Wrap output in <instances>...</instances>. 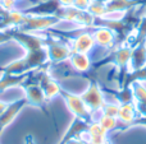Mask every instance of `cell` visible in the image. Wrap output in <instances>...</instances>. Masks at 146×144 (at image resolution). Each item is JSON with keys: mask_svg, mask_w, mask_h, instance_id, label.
<instances>
[{"mask_svg": "<svg viewBox=\"0 0 146 144\" xmlns=\"http://www.w3.org/2000/svg\"><path fill=\"white\" fill-rule=\"evenodd\" d=\"M62 20L56 15H27L26 14L25 20L19 26L23 32H37V31L48 29L54 27L55 24L60 23Z\"/></svg>", "mask_w": 146, "mask_h": 144, "instance_id": "obj_1", "label": "cell"}, {"mask_svg": "<svg viewBox=\"0 0 146 144\" xmlns=\"http://www.w3.org/2000/svg\"><path fill=\"white\" fill-rule=\"evenodd\" d=\"M62 8L58 0H44L33 7L28 8L25 12L27 15H55L56 12Z\"/></svg>", "mask_w": 146, "mask_h": 144, "instance_id": "obj_2", "label": "cell"}, {"mask_svg": "<svg viewBox=\"0 0 146 144\" xmlns=\"http://www.w3.org/2000/svg\"><path fill=\"white\" fill-rule=\"evenodd\" d=\"M46 51H48V56L51 61H55V63H59L62 60H66L69 56L72 55V48L68 47L67 45L60 42H54V41H50L48 42V47H46Z\"/></svg>", "mask_w": 146, "mask_h": 144, "instance_id": "obj_3", "label": "cell"}, {"mask_svg": "<svg viewBox=\"0 0 146 144\" xmlns=\"http://www.w3.org/2000/svg\"><path fill=\"white\" fill-rule=\"evenodd\" d=\"M81 98L83 99L86 105H87L88 109H94L98 110L104 107V99H103V94H101L100 89L98 88V86L95 84H91L88 87V89L82 94Z\"/></svg>", "mask_w": 146, "mask_h": 144, "instance_id": "obj_4", "label": "cell"}, {"mask_svg": "<svg viewBox=\"0 0 146 144\" xmlns=\"http://www.w3.org/2000/svg\"><path fill=\"white\" fill-rule=\"evenodd\" d=\"M139 0H109L105 3L106 14L109 13H126L127 10L139 7Z\"/></svg>", "mask_w": 146, "mask_h": 144, "instance_id": "obj_5", "label": "cell"}, {"mask_svg": "<svg viewBox=\"0 0 146 144\" xmlns=\"http://www.w3.org/2000/svg\"><path fill=\"white\" fill-rule=\"evenodd\" d=\"M95 45V40L91 33H82L73 41L72 51L80 54H87Z\"/></svg>", "mask_w": 146, "mask_h": 144, "instance_id": "obj_6", "label": "cell"}, {"mask_svg": "<svg viewBox=\"0 0 146 144\" xmlns=\"http://www.w3.org/2000/svg\"><path fill=\"white\" fill-rule=\"evenodd\" d=\"M92 36H94V40H95V43L104 46V47L111 46L114 43V40H115V33L110 28H106V27L96 28V31L92 33Z\"/></svg>", "mask_w": 146, "mask_h": 144, "instance_id": "obj_7", "label": "cell"}, {"mask_svg": "<svg viewBox=\"0 0 146 144\" xmlns=\"http://www.w3.org/2000/svg\"><path fill=\"white\" fill-rule=\"evenodd\" d=\"M66 98H67V102H68L69 109L72 110V112L74 115L83 117V116H87V115L90 114V109L87 107V105L83 102V99L81 98V97L66 93Z\"/></svg>", "mask_w": 146, "mask_h": 144, "instance_id": "obj_8", "label": "cell"}, {"mask_svg": "<svg viewBox=\"0 0 146 144\" xmlns=\"http://www.w3.org/2000/svg\"><path fill=\"white\" fill-rule=\"evenodd\" d=\"M129 63H131L132 68L136 69V70H140V69L145 68V65H146V46L144 42L136 45V47L132 50Z\"/></svg>", "mask_w": 146, "mask_h": 144, "instance_id": "obj_9", "label": "cell"}, {"mask_svg": "<svg viewBox=\"0 0 146 144\" xmlns=\"http://www.w3.org/2000/svg\"><path fill=\"white\" fill-rule=\"evenodd\" d=\"M106 130L100 124H92L88 128V143L90 144H104L105 143Z\"/></svg>", "mask_w": 146, "mask_h": 144, "instance_id": "obj_10", "label": "cell"}, {"mask_svg": "<svg viewBox=\"0 0 146 144\" xmlns=\"http://www.w3.org/2000/svg\"><path fill=\"white\" fill-rule=\"evenodd\" d=\"M26 93H27V99L30 103L32 105H41L44 102V98H45V94H44V91L40 86H30L26 88Z\"/></svg>", "mask_w": 146, "mask_h": 144, "instance_id": "obj_11", "label": "cell"}, {"mask_svg": "<svg viewBox=\"0 0 146 144\" xmlns=\"http://www.w3.org/2000/svg\"><path fill=\"white\" fill-rule=\"evenodd\" d=\"M69 59H71L73 68H76L78 71H85L90 68V60H88V56L86 54L72 52Z\"/></svg>", "mask_w": 146, "mask_h": 144, "instance_id": "obj_12", "label": "cell"}, {"mask_svg": "<svg viewBox=\"0 0 146 144\" xmlns=\"http://www.w3.org/2000/svg\"><path fill=\"white\" fill-rule=\"evenodd\" d=\"M131 54H132V48L123 46V47L118 48L115 52L111 54V60L117 65H126L131 60Z\"/></svg>", "mask_w": 146, "mask_h": 144, "instance_id": "obj_13", "label": "cell"}, {"mask_svg": "<svg viewBox=\"0 0 146 144\" xmlns=\"http://www.w3.org/2000/svg\"><path fill=\"white\" fill-rule=\"evenodd\" d=\"M87 12L91 15H94L95 18H104L106 15V7L105 3L103 1H98V0H92L88 7Z\"/></svg>", "mask_w": 146, "mask_h": 144, "instance_id": "obj_14", "label": "cell"}, {"mask_svg": "<svg viewBox=\"0 0 146 144\" xmlns=\"http://www.w3.org/2000/svg\"><path fill=\"white\" fill-rule=\"evenodd\" d=\"M42 91H44V94H45L46 97H54L55 94H58L59 93V87H58V84L55 83V82H53L50 78H48V77H45V79L42 81Z\"/></svg>", "mask_w": 146, "mask_h": 144, "instance_id": "obj_15", "label": "cell"}, {"mask_svg": "<svg viewBox=\"0 0 146 144\" xmlns=\"http://www.w3.org/2000/svg\"><path fill=\"white\" fill-rule=\"evenodd\" d=\"M118 116L123 120L124 122H131L133 121L135 119V106L129 103H126L123 106L119 107V112H118Z\"/></svg>", "mask_w": 146, "mask_h": 144, "instance_id": "obj_16", "label": "cell"}, {"mask_svg": "<svg viewBox=\"0 0 146 144\" xmlns=\"http://www.w3.org/2000/svg\"><path fill=\"white\" fill-rule=\"evenodd\" d=\"M25 77L22 75H14V74H10V73H7L5 77L0 81V89H5L7 87H10V86H17L18 83H22Z\"/></svg>", "mask_w": 146, "mask_h": 144, "instance_id": "obj_17", "label": "cell"}, {"mask_svg": "<svg viewBox=\"0 0 146 144\" xmlns=\"http://www.w3.org/2000/svg\"><path fill=\"white\" fill-rule=\"evenodd\" d=\"M133 93L137 98V102L140 103L139 106L144 107V112H146V89L140 83H136L133 86Z\"/></svg>", "mask_w": 146, "mask_h": 144, "instance_id": "obj_18", "label": "cell"}, {"mask_svg": "<svg viewBox=\"0 0 146 144\" xmlns=\"http://www.w3.org/2000/svg\"><path fill=\"white\" fill-rule=\"evenodd\" d=\"M99 124H100L101 126L106 130V132H108V130L115 128L117 121H115V117H111V116H106V115H104V116H101L100 122H99Z\"/></svg>", "mask_w": 146, "mask_h": 144, "instance_id": "obj_19", "label": "cell"}, {"mask_svg": "<svg viewBox=\"0 0 146 144\" xmlns=\"http://www.w3.org/2000/svg\"><path fill=\"white\" fill-rule=\"evenodd\" d=\"M103 109H104V115H106V116H111V117L118 116L119 106H117V105H104Z\"/></svg>", "mask_w": 146, "mask_h": 144, "instance_id": "obj_20", "label": "cell"}, {"mask_svg": "<svg viewBox=\"0 0 146 144\" xmlns=\"http://www.w3.org/2000/svg\"><path fill=\"white\" fill-rule=\"evenodd\" d=\"M91 1L92 0H74L72 7H74L76 9H80V10H87Z\"/></svg>", "mask_w": 146, "mask_h": 144, "instance_id": "obj_21", "label": "cell"}, {"mask_svg": "<svg viewBox=\"0 0 146 144\" xmlns=\"http://www.w3.org/2000/svg\"><path fill=\"white\" fill-rule=\"evenodd\" d=\"M15 5V0H0V7L3 8L4 10H13Z\"/></svg>", "mask_w": 146, "mask_h": 144, "instance_id": "obj_22", "label": "cell"}, {"mask_svg": "<svg viewBox=\"0 0 146 144\" xmlns=\"http://www.w3.org/2000/svg\"><path fill=\"white\" fill-rule=\"evenodd\" d=\"M58 1L60 3L62 7H72L74 0H58Z\"/></svg>", "mask_w": 146, "mask_h": 144, "instance_id": "obj_23", "label": "cell"}, {"mask_svg": "<svg viewBox=\"0 0 146 144\" xmlns=\"http://www.w3.org/2000/svg\"><path fill=\"white\" fill-rule=\"evenodd\" d=\"M7 109H8V106L4 103V102H0V116H1L3 114H4L5 111H7Z\"/></svg>", "mask_w": 146, "mask_h": 144, "instance_id": "obj_24", "label": "cell"}, {"mask_svg": "<svg viewBox=\"0 0 146 144\" xmlns=\"http://www.w3.org/2000/svg\"><path fill=\"white\" fill-rule=\"evenodd\" d=\"M67 144H83V143L80 142V140H77V139H71Z\"/></svg>", "mask_w": 146, "mask_h": 144, "instance_id": "obj_25", "label": "cell"}, {"mask_svg": "<svg viewBox=\"0 0 146 144\" xmlns=\"http://www.w3.org/2000/svg\"><path fill=\"white\" fill-rule=\"evenodd\" d=\"M98 1H103V3H108L109 0H98Z\"/></svg>", "mask_w": 146, "mask_h": 144, "instance_id": "obj_26", "label": "cell"}, {"mask_svg": "<svg viewBox=\"0 0 146 144\" xmlns=\"http://www.w3.org/2000/svg\"><path fill=\"white\" fill-rule=\"evenodd\" d=\"M104 144H106V143H104Z\"/></svg>", "mask_w": 146, "mask_h": 144, "instance_id": "obj_27", "label": "cell"}, {"mask_svg": "<svg viewBox=\"0 0 146 144\" xmlns=\"http://www.w3.org/2000/svg\"><path fill=\"white\" fill-rule=\"evenodd\" d=\"M15 1H17V0H15Z\"/></svg>", "mask_w": 146, "mask_h": 144, "instance_id": "obj_28", "label": "cell"}]
</instances>
